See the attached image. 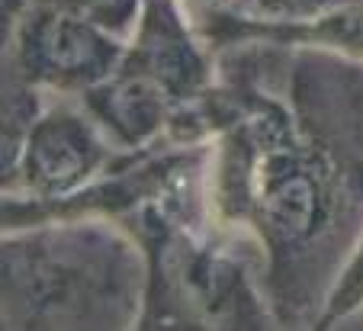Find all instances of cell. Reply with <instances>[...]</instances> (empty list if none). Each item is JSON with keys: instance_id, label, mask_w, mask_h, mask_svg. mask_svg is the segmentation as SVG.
<instances>
[{"instance_id": "6da1fadb", "label": "cell", "mask_w": 363, "mask_h": 331, "mask_svg": "<svg viewBox=\"0 0 363 331\" xmlns=\"http://www.w3.org/2000/svg\"><path fill=\"white\" fill-rule=\"evenodd\" d=\"M360 110L331 132L283 110L247 116L225 142L219 200L254 225L267 251L270 290L283 322H306L325 280L363 222Z\"/></svg>"}, {"instance_id": "7a4b0ae2", "label": "cell", "mask_w": 363, "mask_h": 331, "mask_svg": "<svg viewBox=\"0 0 363 331\" xmlns=\"http://www.w3.org/2000/svg\"><path fill=\"white\" fill-rule=\"evenodd\" d=\"M142 267L103 228L39 232L4 242V328H125Z\"/></svg>"}, {"instance_id": "3957f363", "label": "cell", "mask_w": 363, "mask_h": 331, "mask_svg": "<svg viewBox=\"0 0 363 331\" xmlns=\"http://www.w3.org/2000/svg\"><path fill=\"white\" fill-rule=\"evenodd\" d=\"M103 158L100 142L77 113L55 110L29 129L26 184L39 200H55L84 184Z\"/></svg>"}, {"instance_id": "277c9868", "label": "cell", "mask_w": 363, "mask_h": 331, "mask_svg": "<svg viewBox=\"0 0 363 331\" xmlns=\"http://www.w3.org/2000/svg\"><path fill=\"white\" fill-rule=\"evenodd\" d=\"M29 64H35V74L48 81H96L113 68L116 45L96 35L87 20H74L68 13L42 16L29 29L26 45Z\"/></svg>"}]
</instances>
